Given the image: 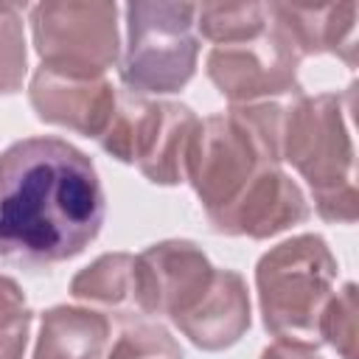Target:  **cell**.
Instances as JSON below:
<instances>
[{"mask_svg": "<svg viewBox=\"0 0 359 359\" xmlns=\"http://www.w3.org/2000/svg\"><path fill=\"white\" fill-rule=\"evenodd\" d=\"M283 104H230L199 121L188 160L185 180L199 196L205 216L224 208L238 191L264 168L280 165Z\"/></svg>", "mask_w": 359, "mask_h": 359, "instance_id": "3", "label": "cell"}, {"mask_svg": "<svg viewBox=\"0 0 359 359\" xmlns=\"http://www.w3.org/2000/svg\"><path fill=\"white\" fill-rule=\"evenodd\" d=\"M353 90L351 84L348 93H300L283 104L280 160L306 180L317 216L337 224H353L359 216L356 151L348 126Z\"/></svg>", "mask_w": 359, "mask_h": 359, "instance_id": "2", "label": "cell"}, {"mask_svg": "<svg viewBox=\"0 0 359 359\" xmlns=\"http://www.w3.org/2000/svg\"><path fill=\"white\" fill-rule=\"evenodd\" d=\"M199 118L180 101H154L135 93H118L115 112L98 137L101 149L154 182H185V160Z\"/></svg>", "mask_w": 359, "mask_h": 359, "instance_id": "6", "label": "cell"}, {"mask_svg": "<svg viewBox=\"0 0 359 359\" xmlns=\"http://www.w3.org/2000/svg\"><path fill=\"white\" fill-rule=\"evenodd\" d=\"M28 101L39 121L98 140L115 112L118 90L107 76L79 79L39 65L28 84Z\"/></svg>", "mask_w": 359, "mask_h": 359, "instance_id": "11", "label": "cell"}, {"mask_svg": "<svg viewBox=\"0 0 359 359\" xmlns=\"http://www.w3.org/2000/svg\"><path fill=\"white\" fill-rule=\"evenodd\" d=\"M261 359H323L314 342L303 339H275L261 351Z\"/></svg>", "mask_w": 359, "mask_h": 359, "instance_id": "21", "label": "cell"}, {"mask_svg": "<svg viewBox=\"0 0 359 359\" xmlns=\"http://www.w3.org/2000/svg\"><path fill=\"white\" fill-rule=\"evenodd\" d=\"M107 342V314L81 306H53L39 317L31 359H104Z\"/></svg>", "mask_w": 359, "mask_h": 359, "instance_id": "14", "label": "cell"}, {"mask_svg": "<svg viewBox=\"0 0 359 359\" xmlns=\"http://www.w3.org/2000/svg\"><path fill=\"white\" fill-rule=\"evenodd\" d=\"M300 62L303 56L266 11V31L255 39L213 45L205 73L230 104H261L303 93L297 79Z\"/></svg>", "mask_w": 359, "mask_h": 359, "instance_id": "8", "label": "cell"}, {"mask_svg": "<svg viewBox=\"0 0 359 359\" xmlns=\"http://www.w3.org/2000/svg\"><path fill=\"white\" fill-rule=\"evenodd\" d=\"M213 269L216 266L194 241H157L135 255V309L171 320L199 300Z\"/></svg>", "mask_w": 359, "mask_h": 359, "instance_id": "9", "label": "cell"}, {"mask_svg": "<svg viewBox=\"0 0 359 359\" xmlns=\"http://www.w3.org/2000/svg\"><path fill=\"white\" fill-rule=\"evenodd\" d=\"M199 59L196 6L177 0H135L126 6V50L121 81L135 95L182 90Z\"/></svg>", "mask_w": 359, "mask_h": 359, "instance_id": "5", "label": "cell"}, {"mask_svg": "<svg viewBox=\"0 0 359 359\" xmlns=\"http://www.w3.org/2000/svg\"><path fill=\"white\" fill-rule=\"evenodd\" d=\"M269 20L289 36L294 50L306 56L331 53L348 67L356 65V14L353 3L328 6H289L266 3Z\"/></svg>", "mask_w": 359, "mask_h": 359, "instance_id": "13", "label": "cell"}, {"mask_svg": "<svg viewBox=\"0 0 359 359\" xmlns=\"http://www.w3.org/2000/svg\"><path fill=\"white\" fill-rule=\"evenodd\" d=\"M309 213L303 188L280 165H269L255 174L233 202L208 213V222L222 236H247L261 241L306 222Z\"/></svg>", "mask_w": 359, "mask_h": 359, "instance_id": "10", "label": "cell"}, {"mask_svg": "<svg viewBox=\"0 0 359 359\" xmlns=\"http://www.w3.org/2000/svg\"><path fill=\"white\" fill-rule=\"evenodd\" d=\"M17 306H25V294L17 280L0 272V309H17Z\"/></svg>", "mask_w": 359, "mask_h": 359, "instance_id": "22", "label": "cell"}, {"mask_svg": "<svg viewBox=\"0 0 359 359\" xmlns=\"http://www.w3.org/2000/svg\"><path fill=\"white\" fill-rule=\"evenodd\" d=\"M34 48L42 67L98 79L118 62V6L115 3H36L28 14Z\"/></svg>", "mask_w": 359, "mask_h": 359, "instance_id": "7", "label": "cell"}, {"mask_svg": "<svg viewBox=\"0 0 359 359\" xmlns=\"http://www.w3.org/2000/svg\"><path fill=\"white\" fill-rule=\"evenodd\" d=\"M76 300L104 309H135V255L104 252L90 266L79 269L70 280Z\"/></svg>", "mask_w": 359, "mask_h": 359, "instance_id": "15", "label": "cell"}, {"mask_svg": "<svg viewBox=\"0 0 359 359\" xmlns=\"http://www.w3.org/2000/svg\"><path fill=\"white\" fill-rule=\"evenodd\" d=\"M196 31L213 45L255 39L266 31L264 3H202L196 6Z\"/></svg>", "mask_w": 359, "mask_h": 359, "instance_id": "16", "label": "cell"}, {"mask_svg": "<svg viewBox=\"0 0 359 359\" xmlns=\"http://www.w3.org/2000/svg\"><path fill=\"white\" fill-rule=\"evenodd\" d=\"M250 320V292L244 278L233 269H213V278L199 300L182 314L171 317L180 334L202 351H224L236 345L247 334Z\"/></svg>", "mask_w": 359, "mask_h": 359, "instance_id": "12", "label": "cell"}, {"mask_svg": "<svg viewBox=\"0 0 359 359\" xmlns=\"http://www.w3.org/2000/svg\"><path fill=\"white\" fill-rule=\"evenodd\" d=\"M28 73V48L22 8L0 3V95H11L22 87Z\"/></svg>", "mask_w": 359, "mask_h": 359, "instance_id": "19", "label": "cell"}, {"mask_svg": "<svg viewBox=\"0 0 359 359\" xmlns=\"http://www.w3.org/2000/svg\"><path fill=\"white\" fill-rule=\"evenodd\" d=\"M104 188L93 160L62 137L0 151V255L36 272L81 255L101 233Z\"/></svg>", "mask_w": 359, "mask_h": 359, "instance_id": "1", "label": "cell"}, {"mask_svg": "<svg viewBox=\"0 0 359 359\" xmlns=\"http://www.w3.org/2000/svg\"><path fill=\"white\" fill-rule=\"evenodd\" d=\"M31 309H0V359H22L31 334Z\"/></svg>", "mask_w": 359, "mask_h": 359, "instance_id": "20", "label": "cell"}, {"mask_svg": "<svg viewBox=\"0 0 359 359\" xmlns=\"http://www.w3.org/2000/svg\"><path fill=\"white\" fill-rule=\"evenodd\" d=\"M104 359H182V351L160 323L129 320L121 325Z\"/></svg>", "mask_w": 359, "mask_h": 359, "instance_id": "17", "label": "cell"}, {"mask_svg": "<svg viewBox=\"0 0 359 359\" xmlns=\"http://www.w3.org/2000/svg\"><path fill=\"white\" fill-rule=\"evenodd\" d=\"M337 258L323 236L300 233L269 247L255 266L264 328L278 339L317 337V320L334 294Z\"/></svg>", "mask_w": 359, "mask_h": 359, "instance_id": "4", "label": "cell"}, {"mask_svg": "<svg viewBox=\"0 0 359 359\" xmlns=\"http://www.w3.org/2000/svg\"><path fill=\"white\" fill-rule=\"evenodd\" d=\"M317 337L342 359H356V283H345L328 297L317 320Z\"/></svg>", "mask_w": 359, "mask_h": 359, "instance_id": "18", "label": "cell"}]
</instances>
